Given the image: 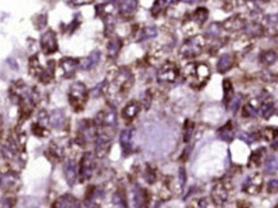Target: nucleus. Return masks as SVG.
<instances>
[{"label": "nucleus", "mask_w": 278, "mask_h": 208, "mask_svg": "<svg viewBox=\"0 0 278 208\" xmlns=\"http://www.w3.org/2000/svg\"><path fill=\"white\" fill-rule=\"evenodd\" d=\"M183 77L192 88L200 90L207 84L210 77V69L204 63H191L183 69Z\"/></svg>", "instance_id": "f257e3e1"}, {"label": "nucleus", "mask_w": 278, "mask_h": 208, "mask_svg": "<svg viewBox=\"0 0 278 208\" xmlns=\"http://www.w3.org/2000/svg\"><path fill=\"white\" fill-rule=\"evenodd\" d=\"M88 100V91L84 83L76 82L70 86V90L68 92V101L70 105L73 108L76 112L84 110L85 105Z\"/></svg>", "instance_id": "f03ea898"}, {"label": "nucleus", "mask_w": 278, "mask_h": 208, "mask_svg": "<svg viewBox=\"0 0 278 208\" xmlns=\"http://www.w3.org/2000/svg\"><path fill=\"white\" fill-rule=\"evenodd\" d=\"M204 48L205 36L195 35L183 42V45L181 46L180 49V54L185 59H191V58L200 55L203 50H204Z\"/></svg>", "instance_id": "7ed1b4c3"}, {"label": "nucleus", "mask_w": 278, "mask_h": 208, "mask_svg": "<svg viewBox=\"0 0 278 208\" xmlns=\"http://www.w3.org/2000/svg\"><path fill=\"white\" fill-rule=\"evenodd\" d=\"M229 191H231V185L226 180H218L213 185L210 192L211 199L214 202V205L223 206L227 203L229 197Z\"/></svg>", "instance_id": "20e7f679"}, {"label": "nucleus", "mask_w": 278, "mask_h": 208, "mask_svg": "<svg viewBox=\"0 0 278 208\" xmlns=\"http://www.w3.org/2000/svg\"><path fill=\"white\" fill-rule=\"evenodd\" d=\"M178 76H180V69L174 63H166L158 72L159 82H164V83H172L178 78Z\"/></svg>", "instance_id": "39448f33"}, {"label": "nucleus", "mask_w": 278, "mask_h": 208, "mask_svg": "<svg viewBox=\"0 0 278 208\" xmlns=\"http://www.w3.org/2000/svg\"><path fill=\"white\" fill-rule=\"evenodd\" d=\"M40 45H41L42 52L45 55H50V54H54V52L58 51L59 46H58V40H56V33L52 30L46 31L44 35L41 36V40H40Z\"/></svg>", "instance_id": "423d86ee"}, {"label": "nucleus", "mask_w": 278, "mask_h": 208, "mask_svg": "<svg viewBox=\"0 0 278 208\" xmlns=\"http://www.w3.org/2000/svg\"><path fill=\"white\" fill-rule=\"evenodd\" d=\"M263 183L264 181H263L261 174H253L243 184V191L250 195L259 194L261 192V188H263Z\"/></svg>", "instance_id": "0eeeda50"}, {"label": "nucleus", "mask_w": 278, "mask_h": 208, "mask_svg": "<svg viewBox=\"0 0 278 208\" xmlns=\"http://www.w3.org/2000/svg\"><path fill=\"white\" fill-rule=\"evenodd\" d=\"M246 21L241 14H235L226 19L222 23V28L228 32H237L246 28Z\"/></svg>", "instance_id": "6e6552de"}, {"label": "nucleus", "mask_w": 278, "mask_h": 208, "mask_svg": "<svg viewBox=\"0 0 278 208\" xmlns=\"http://www.w3.org/2000/svg\"><path fill=\"white\" fill-rule=\"evenodd\" d=\"M80 179L81 181L87 180L88 177H91L92 171H94V159L90 152H86L82 156L80 161Z\"/></svg>", "instance_id": "1a4fd4ad"}, {"label": "nucleus", "mask_w": 278, "mask_h": 208, "mask_svg": "<svg viewBox=\"0 0 278 208\" xmlns=\"http://www.w3.org/2000/svg\"><path fill=\"white\" fill-rule=\"evenodd\" d=\"M117 122V114L114 109H106L100 111L95 118L96 125L100 127H114Z\"/></svg>", "instance_id": "9d476101"}, {"label": "nucleus", "mask_w": 278, "mask_h": 208, "mask_svg": "<svg viewBox=\"0 0 278 208\" xmlns=\"http://www.w3.org/2000/svg\"><path fill=\"white\" fill-rule=\"evenodd\" d=\"M150 205V193L145 188L136 187L134 191V207L148 208Z\"/></svg>", "instance_id": "9b49d317"}, {"label": "nucleus", "mask_w": 278, "mask_h": 208, "mask_svg": "<svg viewBox=\"0 0 278 208\" xmlns=\"http://www.w3.org/2000/svg\"><path fill=\"white\" fill-rule=\"evenodd\" d=\"M80 63H81L80 60L74 59V58H63L60 60V69H62V74L64 78H72L76 73Z\"/></svg>", "instance_id": "f8f14e48"}, {"label": "nucleus", "mask_w": 278, "mask_h": 208, "mask_svg": "<svg viewBox=\"0 0 278 208\" xmlns=\"http://www.w3.org/2000/svg\"><path fill=\"white\" fill-rule=\"evenodd\" d=\"M110 138L108 135H99L95 143V153L99 159L105 157L109 152Z\"/></svg>", "instance_id": "ddd939ff"}, {"label": "nucleus", "mask_w": 278, "mask_h": 208, "mask_svg": "<svg viewBox=\"0 0 278 208\" xmlns=\"http://www.w3.org/2000/svg\"><path fill=\"white\" fill-rule=\"evenodd\" d=\"M78 174H80V167H77L76 162H74L73 160H70L66 163V166H64V175H66V180H67L68 185H73L77 180V176Z\"/></svg>", "instance_id": "4468645a"}, {"label": "nucleus", "mask_w": 278, "mask_h": 208, "mask_svg": "<svg viewBox=\"0 0 278 208\" xmlns=\"http://www.w3.org/2000/svg\"><path fill=\"white\" fill-rule=\"evenodd\" d=\"M139 111H140V104H139L138 101H131L122 110V118L127 123L132 122L136 118V115L139 114Z\"/></svg>", "instance_id": "2eb2a0df"}, {"label": "nucleus", "mask_w": 278, "mask_h": 208, "mask_svg": "<svg viewBox=\"0 0 278 208\" xmlns=\"http://www.w3.org/2000/svg\"><path fill=\"white\" fill-rule=\"evenodd\" d=\"M50 125L55 129H62L66 127L67 124V118H66V114L62 109L59 110H54L52 114H50L49 118Z\"/></svg>", "instance_id": "dca6fc26"}, {"label": "nucleus", "mask_w": 278, "mask_h": 208, "mask_svg": "<svg viewBox=\"0 0 278 208\" xmlns=\"http://www.w3.org/2000/svg\"><path fill=\"white\" fill-rule=\"evenodd\" d=\"M235 64V56L232 54H225L219 58L218 63H217V70L219 73H227Z\"/></svg>", "instance_id": "f3484780"}, {"label": "nucleus", "mask_w": 278, "mask_h": 208, "mask_svg": "<svg viewBox=\"0 0 278 208\" xmlns=\"http://www.w3.org/2000/svg\"><path fill=\"white\" fill-rule=\"evenodd\" d=\"M56 208H81V203L73 195L64 194L56 201Z\"/></svg>", "instance_id": "a211bd4d"}, {"label": "nucleus", "mask_w": 278, "mask_h": 208, "mask_svg": "<svg viewBox=\"0 0 278 208\" xmlns=\"http://www.w3.org/2000/svg\"><path fill=\"white\" fill-rule=\"evenodd\" d=\"M132 129H123L122 132H121L120 135V142H121V146L123 148V152L126 153H131L132 152V144H131V141H132Z\"/></svg>", "instance_id": "6ab92c4d"}, {"label": "nucleus", "mask_w": 278, "mask_h": 208, "mask_svg": "<svg viewBox=\"0 0 278 208\" xmlns=\"http://www.w3.org/2000/svg\"><path fill=\"white\" fill-rule=\"evenodd\" d=\"M100 62V51L99 50H95L92 51L87 58L81 60V69L82 70H90L92 69L94 66L98 65V63Z\"/></svg>", "instance_id": "aec40b11"}, {"label": "nucleus", "mask_w": 278, "mask_h": 208, "mask_svg": "<svg viewBox=\"0 0 278 208\" xmlns=\"http://www.w3.org/2000/svg\"><path fill=\"white\" fill-rule=\"evenodd\" d=\"M136 8H138L136 0H127V1H121L118 11L122 17H131L136 11Z\"/></svg>", "instance_id": "412c9836"}, {"label": "nucleus", "mask_w": 278, "mask_h": 208, "mask_svg": "<svg viewBox=\"0 0 278 208\" xmlns=\"http://www.w3.org/2000/svg\"><path fill=\"white\" fill-rule=\"evenodd\" d=\"M264 157H265V149L263 147L261 148L255 149L253 153L250 155V159H249V163H247V166L249 167H258L261 166L263 161H264Z\"/></svg>", "instance_id": "4be33fe9"}, {"label": "nucleus", "mask_w": 278, "mask_h": 208, "mask_svg": "<svg viewBox=\"0 0 278 208\" xmlns=\"http://www.w3.org/2000/svg\"><path fill=\"white\" fill-rule=\"evenodd\" d=\"M55 60H49L48 64H46V68L44 69L42 74L40 76V80L42 83H49L50 80H53L54 74H55Z\"/></svg>", "instance_id": "5701e85b"}, {"label": "nucleus", "mask_w": 278, "mask_h": 208, "mask_svg": "<svg viewBox=\"0 0 278 208\" xmlns=\"http://www.w3.org/2000/svg\"><path fill=\"white\" fill-rule=\"evenodd\" d=\"M106 48H108V54H109V56L112 59H114V58H117V55L120 54L121 49H122V40H121L120 37H116V36H114V37L110 38Z\"/></svg>", "instance_id": "b1692460"}, {"label": "nucleus", "mask_w": 278, "mask_h": 208, "mask_svg": "<svg viewBox=\"0 0 278 208\" xmlns=\"http://www.w3.org/2000/svg\"><path fill=\"white\" fill-rule=\"evenodd\" d=\"M18 185H19V177L16 173H8L7 176L3 175V188L5 189H9V191H14L17 189Z\"/></svg>", "instance_id": "393cba45"}, {"label": "nucleus", "mask_w": 278, "mask_h": 208, "mask_svg": "<svg viewBox=\"0 0 278 208\" xmlns=\"http://www.w3.org/2000/svg\"><path fill=\"white\" fill-rule=\"evenodd\" d=\"M218 137L223 141L231 142L235 138V129H233V123L228 122L226 125H223L222 128L218 130Z\"/></svg>", "instance_id": "a878e982"}, {"label": "nucleus", "mask_w": 278, "mask_h": 208, "mask_svg": "<svg viewBox=\"0 0 278 208\" xmlns=\"http://www.w3.org/2000/svg\"><path fill=\"white\" fill-rule=\"evenodd\" d=\"M278 59L277 52L275 50H265L261 54V63L264 66L273 65Z\"/></svg>", "instance_id": "bb28decb"}, {"label": "nucleus", "mask_w": 278, "mask_h": 208, "mask_svg": "<svg viewBox=\"0 0 278 208\" xmlns=\"http://www.w3.org/2000/svg\"><path fill=\"white\" fill-rule=\"evenodd\" d=\"M208 16L209 12L207 8L199 7L196 11L192 13V21H194L197 26H203L205 22H207V19H208Z\"/></svg>", "instance_id": "cd10ccee"}, {"label": "nucleus", "mask_w": 278, "mask_h": 208, "mask_svg": "<svg viewBox=\"0 0 278 208\" xmlns=\"http://www.w3.org/2000/svg\"><path fill=\"white\" fill-rule=\"evenodd\" d=\"M245 32H246L247 37H261L264 33V27L257 23V22H253V23L246 26Z\"/></svg>", "instance_id": "c85d7f7f"}, {"label": "nucleus", "mask_w": 278, "mask_h": 208, "mask_svg": "<svg viewBox=\"0 0 278 208\" xmlns=\"http://www.w3.org/2000/svg\"><path fill=\"white\" fill-rule=\"evenodd\" d=\"M44 69L40 66V62L37 59V56H32L30 58V74L34 77H39L42 74Z\"/></svg>", "instance_id": "c756f323"}, {"label": "nucleus", "mask_w": 278, "mask_h": 208, "mask_svg": "<svg viewBox=\"0 0 278 208\" xmlns=\"http://www.w3.org/2000/svg\"><path fill=\"white\" fill-rule=\"evenodd\" d=\"M223 92H225V104L228 106L229 102L233 100V87L229 80H223Z\"/></svg>", "instance_id": "7c9ffc66"}, {"label": "nucleus", "mask_w": 278, "mask_h": 208, "mask_svg": "<svg viewBox=\"0 0 278 208\" xmlns=\"http://www.w3.org/2000/svg\"><path fill=\"white\" fill-rule=\"evenodd\" d=\"M156 33H158V31H156V28L155 27H144L139 32V36H140V37H139L138 40L139 41H144V40H148V38L155 37Z\"/></svg>", "instance_id": "2f4dec72"}, {"label": "nucleus", "mask_w": 278, "mask_h": 208, "mask_svg": "<svg viewBox=\"0 0 278 208\" xmlns=\"http://www.w3.org/2000/svg\"><path fill=\"white\" fill-rule=\"evenodd\" d=\"M194 122H191L190 119H187L185 124H183V141L185 142H189L192 137V133H194Z\"/></svg>", "instance_id": "473e14b6"}, {"label": "nucleus", "mask_w": 278, "mask_h": 208, "mask_svg": "<svg viewBox=\"0 0 278 208\" xmlns=\"http://www.w3.org/2000/svg\"><path fill=\"white\" fill-rule=\"evenodd\" d=\"M275 112V104L268 101V102H264V104L261 106V115L264 119H269Z\"/></svg>", "instance_id": "72a5a7b5"}, {"label": "nucleus", "mask_w": 278, "mask_h": 208, "mask_svg": "<svg viewBox=\"0 0 278 208\" xmlns=\"http://www.w3.org/2000/svg\"><path fill=\"white\" fill-rule=\"evenodd\" d=\"M278 171V157L272 156L265 160V173L273 174Z\"/></svg>", "instance_id": "f704fd0d"}, {"label": "nucleus", "mask_w": 278, "mask_h": 208, "mask_svg": "<svg viewBox=\"0 0 278 208\" xmlns=\"http://www.w3.org/2000/svg\"><path fill=\"white\" fill-rule=\"evenodd\" d=\"M263 134H264L265 139H268V141H273V142H275L276 139L278 138V128H275V127H268V128L264 129Z\"/></svg>", "instance_id": "c9c22d12"}, {"label": "nucleus", "mask_w": 278, "mask_h": 208, "mask_svg": "<svg viewBox=\"0 0 278 208\" xmlns=\"http://www.w3.org/2000/svg\"><path fill=\"white\" fill-rule=\"evenodd\" d=\"M144 177L145 180L148 181L149 184H154L155 181H156V173H155V169H153V167H150L148 165V166H146V170H145Z\"/></svg>", "instance_id": "e433bc0d"}, {"label": "nucleus", "mask_w": 278, "mask_h": 208, "mask_svg": "<svg viewBox=\"0 0 278 208\" xmlns=\"http://www.w3.org/2000/svg\"><path fill=\"white\" fill-rule=\"evenodd\" d=\"M219 35H221V26L218 23H213L207 30V36H209V37H218Z\"/></svg>", "instance_id": "4c0bfd02"}, {"label": "nucleus", "mask_w": 278, "mask_h": 208, "mask_svg": "<svg viewBox=\"0 0 278 208\" xmlns=\"http://www.w3.org/2000/svg\"><path fill=\"white\" fill-rule=\"evenodd\" d=\"M113 203L120 207H126V199H124V195L122 194V192H117L116 194L113 195Z\"/></svg>", "instance_id": "58836bf2"}, {"label": "nucleus", "mask_w": 278, "mask_h": 208, "mask_svg": "<svg viewBox=\"0 0 278 208\" xmlns=\"http://www.w3.org/2000/svg\"><path fill=\"white\" fill-rule=\"evenodd\" d=\"M243 118H253V116L257 115V110L251 105H245L243 109Z\"/></svg>", "instance_id": "ea45409f"}, {"label": "nucleus", "mask_w": 278, "mask_h": 208, "mask_svg": "<svg viewBox=\"0 0 278 208\" xmlns=\"http://www.w3.org/2000/svg\"><path fill=\"white\" fill-rule=\"evenodd\" d=\"M163 4H166V1H155L154 5L152 7V13L154 17H158L159 14H160V12H162L163 9Z\"/></svg>", "instance_id": "a19ab883"}, {"label": "nucleus", "mask_w": 278, "mask_h": 208, "mask_svg": "<svg viewBox=\"0 0 278 208\" xmlns=\"http://www.w3.org/2000/svg\"><path fill=\"white\" fill-rule=\"evenodd\" d=\"M32 132H34V134H35V135H39V137H45V135L48 134V132H46V129L42 128V127L40 124H34V125H32Z\"/></svg>", "instance_id": "79ce46f5"}, {"label": "nucleus", "mask_w": 278, "mask_h": 208, "mask_svg": "<svg viewBox=\"0 0 278 208\" xmlns=\"http://www.w3.org/2000/svg\"><path fill=\"white\" fill-rule=\"evenodd\" d=\"M189 208H208V203L204 198H201V199H196V201L192 202Z\"/></svg>", "instance_id": "37998d69"}, {"label": "nucleus", "mask_w": 278, "mask_h": 208, "mask_svg": "<svg viewBox=\"0 0 278 208\" xmlns=\"http://www.w3.org/2000/svg\"><path fill=\"white\" fill-rule=\"evenodd\" d=\"M268 192L269 193H277L278 192V179L275 180H271L268 184Z\"/></svg>", "instance_id": "c03bdc74"}, {"label": "nucleus", "mask_w": 278, "mask_h": 208, "mask_svg": "<svg viewBox=\"0 0 278 208\" xmlns=\"http://www.w3.org/2000/svg\"><path fill=\"white\" fill-rule=\"evenodd\" d=\"M185 183H186V171H185V169H183V167H181L180 169V185H181V188L185 187Z\"/></svg>", "instance_id": "a18cd8bd"}, {"label": "nucleus", "mask_w": 278, "mask_h": 208, "mask_svg": "<svg viewBox=\"0 0 278 208\" xmlns=\"http://www.w3.org/2000/svg\"><path fill=\"white\" fill-rule=\"evenodd\" d=\"M236 208H253V205H251L250 202L239 201L236 203Z\"/></svg>", "instance_id": "49530a36"}, {"label": "nucleus", "mask_w": 278, "mask_h": 208, "mask_svg": "<svg viewBox=\"0 0 278 208\" xmlns=\"http://www.w3.org/2000/svg\"><path fill=\"white\" fill-rule=\"evenodd\" d=\"M90 1L87 0H85V1H70V4H88Z\"/></svg>", "instance_id": "de8ad7c7"}, {"label": "nucleus", "mask_w": 278, "mask_h": 208, "mask_svg": "<svg viewBox=\"0 0 278 208\" xmlns=\"http://www.w3.org/2000/svg\"><path fill=\"white\" fill-rule=\"evenodd\" d=\"M272 147H273V148H278V138L276 139L275 142H272Z\"/></svg>", "instance_id": "09e8293b"}, {"label": "nucleus", "mask_w": 278, "mask_h": 208, "mask_svg": "<svg viewBox=\"0 0 278 208\" xmlns=\"http://www.w3.org/2000/svg\"><path fill=\"white\" fill-rule=\"evenodd\" d=\"M275 208H278V203H277V205H276V206H275Z\"/></svg>", "instance_id": "8fccbe9b"}]
</instances>
